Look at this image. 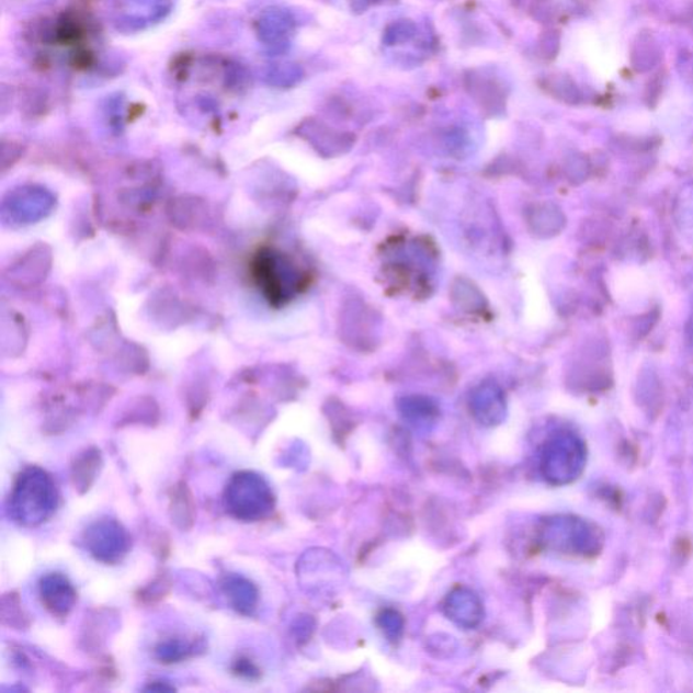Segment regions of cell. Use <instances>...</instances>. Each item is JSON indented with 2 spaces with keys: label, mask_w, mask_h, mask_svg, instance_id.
I'll return each mask as SVG.
<instances>
[{
  "label": "cell",
  "mask_w": 693,
  "mask_h": 693,
  "mask_svg": "<svg viewBox=\"0 0 693 693\" xmlns=\"http://www.w3.org/2000/svg\"><path fill=\"white\" fill-rule=\"evenodd\" d=\"M473 413H475L479 424L487 427L499 425L505 418L504 401H502L498 391L492 389L482 391L473 401Z\"/></svg>",
  "instance_id": "11"
},
{
  "label": "cell",
  "mask_w": 693,
  "mask_h": 693,
  "mask_svg": "<svg viewBox=\"0 0 693 693\" xmlns=\"http://www.w3.org/2000/svg\"><path fill=\"white\" fill-rule=\"evenodd\" d=\"M580 444L570 435L552 439L542 453V475L548 482L561 485L569 482L579 473L581 465Z\"/></svg>",
  "instance_id": "5"
},
{
  "label": "cell",
  "mask_w": 693,
  "mask_h": 693,
  "mask_svg": "<svg viewBox=\"0 0 693 693\" xmlns=\"http://www.w3.org/2000/svg\"><path fill=\"white\" fill-rule=\"evenodd\" d=\"M43 604L52 615L66 617L77 604V591L66 576L50 573L39 581Z\"/></svg>",
  "instance_id": "7"
},
{
  "label": "cell",
  "mask_w": 693,
  "mask_h": 693,
  "mask_svg": "<svg viewBox=\"0 0 693 693\" xmlns=\"http://www.w3.org/2000/svg\"><path fill=\"white\" fill-rule=\"evenodd\" d=\"M57 492L54 479L37 466L26 467L15 479L9 510L14 522L37 527L56 511Z\"/></svg>",
  "instance_id": "1"
},
{
  "label": "cell",
  "mask_w": 693,
  "mask_h": 693,
  "mask_svg": "<svg viewBox=\"0 0 693 693\" xmlns=\"http://www.w3.org/2000/svg\"><path fill=\"white\" fill-rule=\"evenodd\" d=\"M377 623L383 633L390 643L396 644L401 639L406 621L400 612L395 610H384L377 617Z\"/></svg>",
  "instance_id": "13"
},
{
  "label": "cell",
  "mask_w": 693,
  "mask_h": 693,
  "mask_svg": "<svg viewBox=\"0 0 693 693\" xmlns=\"http://www.w3.org/2000/svg\"><path fill=\"white\" fill-rule=\"evenodd\" d=\"M225 507L241 522H259L271 515L275 496L262 476L253 472H239L229 479L224 495Z\"/></svg>",
  "instance_id": "2"
},
{
  "label": "cell",
  "mask_w": 693,
  "mask_h": 693,
  "mask_svg": "<svg viewBox=\"0 0 693 693\" xmlns=\"http://www.w3.org/2000/svg\"><path fill=\"white\" fill-rule=\"evenodd\" d=\"M146 691H149V692H172V691H175V689H173V686H170L169 684L154 683V684L147 686Z\"/></svg>",
  "instance_id": "17"
},
{
  "label": "cell",
  "mask_w": 693,
  "mask_h": 693,
  "mask_svg": "<svg viewBox=\"0 0 693 693\" xmlns=\"http://www.w3.org/2000/svg\"><path fill=\"white\" fill-rule=\"evenodd\" d=\"M102 465V455L100 450L91 447L80 454L73 462L72 466V479L75 489H78L80 493L87 492L90 489L92 482L95 481L98 472H100Z\"/></svg>",
  "instance_id": "10"
},
{
  "label": "cell",
  "mask_w": 693,
  "mask_h": 693,
  "mask_svg": "<svg viewBox=\"0 0 693 693\" xmlns=\"http://www.w3.org/2000/svg\"><path fill=\"white\" fill-rule=\"evenodd\" d=\"M171 519L179 529L188 530L194 522V502L192 493L184 484L173 488L171 498Z\"/></svg>",
  "instance_id": "12"
},
{
  "label": "cell",
  "mask_w": 693,
  "mask_h": 693,
  "mask_svg": "<svg viewBox=\"0 0 693 693\" xmlns=\"http://www.w3.org/2000/svg\"><path fill=\"white\" fill-rule=\"evenodd\" d=\"M175 0H114L110 21L115 31L137 34L169 19Z\"/></svg>",
  "instance_id": "3"
},
{
  "label": "cell",
  "mask_w": 693,
  "mask_h": 693,
  "mask_svg": "<svg viewBox=\"0 0 693 693\" xmlns=\"http://www.w3.org/2000/svg\"><path fill=\"white\" fill-rule=\"evenodd\" d=\"M265 82L271 86H286L291 84L294 80V71L287 67L274 66L268 69L265 72Z\"/></svg>",
  "instance_id": "15"
},
{
  "label": "cell",
  "mask_w": 693,
  "mask_h": 693,
  "mask_svg": "<svg viewBox=\"0 0 693 693\" xmlns=\"http://www.w3.org/2000/svg\"><path fill=\"white\" fill-rule=\"evenodd\" d=\"M443 610L448 621L466 629L479 626L485 615L482 600L466 587L454 588L444 600Z\"/></svg>",
  "instance_id": "6"
},
{
  "label": "cell",
  "mask_w": 693,
  "mask_h": 693,
  "mask_svg": "<svg viewBox=\"0 0 693 693\" xmlns=\"http://www.w3.org/2000/svg\"><path fill=\"white\" fill-rule=\"evenodd\" d=\"M193 652V646L182 643V640H166L156 648V657L161 662L172 663L179 662L188 658Z\"/></svg>",
  "instance_id": "14"
},
{
  "label": "cell",
  "mask_w": 693,
  "mask_h": 693,
  "mask_svg": "<svg viewBox=\"0 0 693 693\" xmlns=\"http://www.w3.org/2000/svg\"><path fill=\"white\" fill-rule=\"evenodd\" d=\"M225 597L239 614L250 616L255 612L259 592L255 584L238 575L225 576L221 581Z\"/></svg>",
  "instance_id": "9"
},
{
  "label": "cell",
  "mask_w": 693,
  "mask_h": 693,
  "mask_svg": "<svg viewBox=\"0 0 693 693\" xmlns=\"http://www.w3.org/2000/svg\"><path fill=\"white\" fill-rule=\"evenodd\" d=\"M86 550L102 564L114 565L129 550V536L117 520L101 519L89 525L83 534Z\"/></svg>",
  "instance_id": "4"
},
{
  "label": "cell",
  "mask_w": 693,
  "mask_h": 693,
  "mask_svg": "<svg viewBox=\"0 0 693 693\" xmlns=\"http://www.w3.org/2000/svg\"><path fill=\"white\" fill-rule=\"evenodd\" d=\"M259 42L270 52H279L287 43L292 32V19L285 10L269 8L259 14L255 22Z\"/></svg>",
  "instance_id": "8"
},
{
  "label": "cell",
  "mask_w": 693,
  "mask_h": 693,
  "mask_svg": "<svg viewBox=\"0 0 693 693\" xmlns=\"http://www.w3.org/2000/svg\"><path fill=\"white\" fill-rule=\"evenodd\" d=\"M234 671L245 679L255 680L259 678V669L248 658H239L235 662Z\"/></svg>",
  "instance_id": "16"
}]
</instances>
